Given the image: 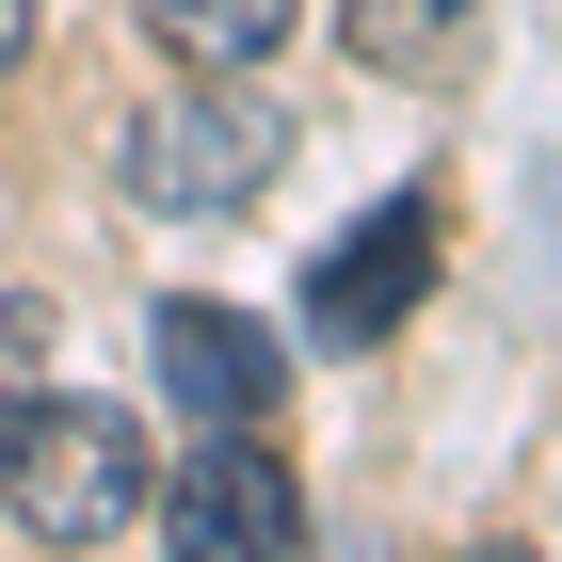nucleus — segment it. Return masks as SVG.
I'll return each instance as SVG.
<instances>
[{
	"label": "nucleus",
	"instance_id": "1",
	"mask_svg": "<svg viewBox=\"0 0 562 562\" xmlns=\"http://www.w3.org/2000/svg\"><path fill=\"white\" fill-rule=\"evenodd\" d=\"M145 498H161L145 418H113L81 386H16L0 402V515L33 530V547H130Z\"/></svg>",
	"mask_w": 562,
	"mask_h": 562
},
{
	"label": "nucleus",
	"instance_id": "2",
	"mask_svg": "<svg viewBox=\"0 0 562 562\" xmlns=\"http://www.w3.org/2000/svg\"><path fill=\"white\" fill-rule=\"evenodd\" d=\"M273 161H290V113H273L258 81H210V65H193V97L130 113V145H113V177H130L145 225H225V210H258Z\"/></svg>",
	"mask_w": 562,
	"mask_h": 562
},
{
	"label": "nucleus",
	"instance_id": "3",
	"mask_svg": "<svg viewBox=\"0 0 562 562\" xmlns=\"http://www.w3.org/2000/svg\"><path fill=\"white\" fill-rule=\"evenodd\" d=\"M418 290H434V193H386V210H353L338 241L305 258V338H322V353H370V338L418 322Z\"/></svg>",
	"mask_w": 562,
	"mask_h": 562
},
{
	"label": "nucleus",
	"instance_id": "4",
	"mask_svg": "<svg viewBox=\"0 0 562 562\" xmlns=\"http://www.w3.org/2000/svg\"><path fill=\"white\" fill-rule=\"evenodd\" d=\"M145 370H161L177 418H210V434H258L273 402H290V353H273V322H241V305L210 290H161V322H145Z\"/></svg>",
	"mask_w": 562,
	"mask_h": 562
},
{
	"label": "nucleus",
	"instance_id": "5",
	"mask_svg": "<svg viewBox=\"0 0 562 562\" xmlns=\"http://www.w3.org/2000/svg\"><path fill=\"white\" fill-rule=\"evenodd\" d=\"M145 515H161L193 562H273V547H305V482L273 467V434H210Z\"/></svg>",
	"mask_w": 562,
	"mask_h": 562
},
{
	"label": "nucleus",
	"instance_id": "6",
	"mask_svg": "<svg viewBox=\"0 0 562 562\" xmlns=\"http://www.w3.org/2000/svg\"><path fill=\"white\" fill-rule=\"evenodd\" d=\"M145 33H161L177 65H210V81H258L273 48L305 33V0H145Z\"/></svg>",
	"mask_w": 562,
	"mask_h": 562
},
{
	"label": "nucleus",
	"instance_id": "7",
	"mask_svg": "<svg viewBox=\"0 0 562 562\" xmlns=\"http://www.w3.org/2000/svg\"><path fill=\"white\" fill-rule=\"evenodd\" d=\"M353 48H370L386 81H450L482 48V0H353Z\"/></svg>",
	"mask_w": 562,
	"mask_h": 562
},
{
	"label": "nucleus",
	"instance_id": "8",
	"mask_svg": "<svg viewBox=\"0 0 562 562\" xmlns=\"http://www.w3.org/2000/svg\"><path fill=\"white\" fill-rule=\"evenodd\" d=\"M33 33H48V0H0V81L33 65Z\"/></svg>",
	"mask_w": 562,
	"mask_h": 562
}]
</instances>
